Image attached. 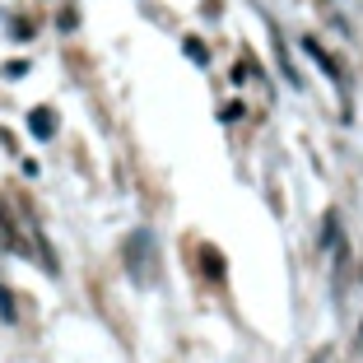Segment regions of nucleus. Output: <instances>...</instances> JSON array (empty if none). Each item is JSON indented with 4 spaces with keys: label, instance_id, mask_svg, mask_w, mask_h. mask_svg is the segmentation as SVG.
Segmentation results:
<instances>
[{
    "label": "nucleus",
    "instance_id": "nucleus-1",
    "mask_svg": "<svg viewBox=\"0 0 363 363\" xmlns=\"http://www.w3.org/2000/svg\"><path fill=\"white\" fill-rule=\"evenodd\" d=\"M126 270L135 284H154V275H159V261H154V238L140 228V233L126 238Z\"/></svg>",
    "mask_w": 363,
    "mask_h": 363
},
{
    "label": "nucleus",
    "instance_id": "nucleus-2",
    "mask_svg": "<svg viewBox=\"0 0 363 363\" xmlns=\"http://www.w3.org/2000/svg\"><path fill=\"white\" fill-rule=\"evenodd\" d=\"M28 130L38 140H52L56 135V112H52V107H33V112H28Z\"/></svg>",
    "mask_w": 363,
    "mask_h": 363
},
{
    "label": "nucleus",
    "instance_id": "nucleus-3",
    "mask_svg": "<svg viewBox=\"0 0 363 363\" xmlns=\"http://www.w3.org/2000/svg\"><path fill=\"white\" fill-rule=\"evenodd\" d=\"M303 52H308V56H312V61H317V65H321V70H326L331 79H340V65L331 61V52H326V47L317 43V38H308V43H303Z\"/></svg>",
    "mask_w": 363,
    "mask_h": 363
},
{
    "label": "nucleus",
    "instance_id": "nucleus-4",
    "mask_svg": "<svg viewBox=\"0 0 363 363\" xmlns=\"http://www.w3.org/2000/svg\"><path fill=\"white\" fill-rule=\"evenodd\" d=\"M201 270L219 284L224 279V257H219V247H201Z\"/></svg>",
    "mask_w": 363,
    "mask_h": 363
},
{
    "label": "nucleus",
    "instance_id": "nucleus-5",
    "mask_svg": "<svg viewBox=\"0 0 363 363\" xmlns=\"http://www.w3.org/2000/svg\"><path fill=\"white\" fill-rule=\"evenodd\" d=\"M186 56H191L196 65H205V61H210V52L201 47V38H186Z\"/></svg>",
    "mask_w": 363,
    "mask_h": 363
},
{
    "label": "nucleus",
    "instance_id": "nucleus-6",
    "mask_svg": "<svg viewBox=\"0 0 363 363\" xmlns=\"http://www.w3.org/2000/svg\"><path fill=\"white\" fill-rule=\"evenodd\" d=\"M340 242V228H335V214H326V233H321V247H335Z\"/></svg>",
    "mask_w": 363,
    "mask_h": 363
},
{
    "label": "nucleus",
    "instance_id": "nucleus-7",
    "mask_svg": "<svg viewBox=\"0 0 363 363\" xmlns=\"http://www.w3.org/2000/svg\"><path fill=\"white\" fill-rule=\"evenodd\" d=\"M0 317H5V321H14V298L5 294V289H0Z\"/></svg>",
    "mask_w": 363,
    "mask_h": 363
}]
</instances>
